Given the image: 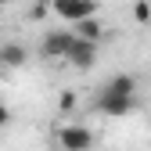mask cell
I'll return each instance as SVG.
<instances>
[{
	"instance_id": "1",
	"label": "cell",
	"mask_w": 151,
	"mask_h": 151,
	"mask_svg": "<svg viewBox=\"0 0 151 151\" xmlns=\"http://www.w3.org/2000/svg\"><path fill=\"white\" fill-rule=\"evenodd\" d=\"M97 108L104 115H111V119H122V115H129V111L137 108V93H115V90L104 86L97 93Z\"/></svg>"
},
{
	"instance_id": "9",
	"label": "cell",
	"mask_w": 151,
	"mask_h": 151,
	"mask_svg": "<svg viewBox=\"0 0 151 151\" xmlns=\"http://www.w3.org/2000/svg\"><path fill=\"white\" fill-rule=\"evenodd\" d=\"M133 22L137 25H151V4L147 0H137L133 4Z\"/></svg>"
},
{
	"instance_id": "3",
	"label": "cell",
	"mask_w": 151,
	"mask_h": 151,
	"mask_svg": "<svg viewBox=\"0 0 151 151\" xmlns=\"http://www.w3.org/2000/svg\"><path fill=\"white\" fill-rule=\"evenodd\" d=\"M65 61H68L72 68H79V72L93 68V65H97V43H90V40H79V36H72V47H68V54H65Z\"/></svg>"
},
{
	"instance_id": "13",
	"label": "cell",
	"mask_w": 151,
	"mask_h": 151,
	"mask_svg": "<svg viewBox=\"0 0 151 151\" xmlns=\"http://www.w3.org/2000/svg\"><path fill=\"white\" fill-rule=\"evenodd\" d=\"M0 4H7V0H0Z\"/></svg>"
},
{
	"instance_id": "11",
	"label": "cell",
	"mask_w": 151,
	"mask_h": 151,
	"mask_svg": "<svg viewBox=\"0 0 151 151\" xmlns=\"http://www.w3.org/2000/svg\"><path fill=\"white\" fill-rule=\"evenodd\" d=\"M58 108H61V111H72V108H76V93H72V90L61 93V104H58Z\"/></svg>"
},
{
	"instance_id": "6",
	"label": "cell",
	"mask_w": 151,
	"mask_h": 151,
	"mask_svg": "<svg viewBox=\"0 0 151 151\" xmlns=\"http://www.w3.org/2000/svg\"><path fill=\"white\" fill-rule=\"evenodd\" d=\"M76 29H72V36H79V40H90V43H101L104 40V25L97 22V18H79V22H72Z\"/></svg>"
},
{
	"instance_id": "5",
	"label": "cell",
	"mask_w": 151,
	"mask_h": 151,
	"mask_svg": "<svg viewBox=\"0 0 151 151\" xmlns=\"http://www.w3.org/2000/svg\"><path fill=\"white\" fill-rule=\"evenodd\" d=\"M68 47H72V29H50L43 36V43H40L43 58H65Z\"/></svg>"
},
{
	"instance_id": "8",
	"label": "cell",
	"mask_w": 151,
	"mask_h": 151,
	"mask_svg": "<svg viewBox=\"0 0 151 151\" xmlns=\"http://www.w3.org/2000/svg\"><path fill=\"white\" fill-rule=\"evenodd\" d=\"M104 86L115 90V93H137V76H129V72H115Z\"/></svg>"
},
{
	"instance_id": "4",
	"label": "cell",
	"mask_w": 151,
	"mask_h": 151,
	"mask_svg": "<svg viewBox=\"0 0 151 151\" xmlns=\"http://www.w3.org/2000/svg\"><path fill=\"white\" fill-rule=\"evenodd\" d=\"M58 140H61L65 151H90L93 147L90 126H65V129H58Z\"/></svg>"
},
{
	"instance_id": "12",
	"label": "cell",
	"mask_w": 151,
	"mask_h": 151,
	"mask_svg": "<svg viewBox=\"0 0 151 151\" xmlns=\"http://www.w3.org/2000/svg\"><path fill=\"white\" fill-rule=\"evenodd\" d=\"M7 122H11V111H7V104H4V101H0V129H4Z\"/></svg>"
},
{
	"instance_id": "2",
	"label": "cell",
	"mask_w": 151,
	"mask_h": 151,
	"mask_svg": "<svg viewBox=\"0 0 151 151\" xmlns=\"http://www.w3.org/2000/svg\"><path fill=\"white\" fill-rule=\"evenodd\" d=\"M50 11L65 22H79V18H90L101 11V0H50Z\"/></svg>"
},
{
	"instance_id": "10",
	"label": "cell",
	"mask_w": 151,
	"mask_h": 151,
	"mask_svg": "<svg viewBox=\"0 0 151 151\" xmlns=\"http://www.w3.org/2000/svg\"><path fill=\"white\" fill-rule=\"evenodd\" d=\"M47 11H50V0H36V4H32V11H29V22H43V18H47Z\"/></svg>"
},
{
	"instance_id": "7",
	"label": "cell",
	"mask_w": 151,
	"mask_h": 151,
	"mask_svg": "<svg viewBox=\"0 0 151 151\" xmlns=\"http://www.w3.org/2000/svg\"><path fill=\"white\" fill-rule=\"evenodd\" d=\"M29 61V50L22 43H0V65L4 68H22Z\"/></svg>"
}]
</instances>
